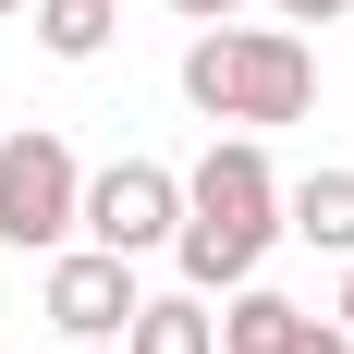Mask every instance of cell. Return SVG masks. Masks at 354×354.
Masks as SVG:
<instances>
[{"label":"cell","mask_w":354,"mask_h":354,"mask_svg":"<svg viewBox=\"0 0 354 354\" xmlns=\"http://www.w3.org/2000/svg\"><path fill=\"white\" fill-rule=\"evenodd\" d=\"M269 245H281V171H269L257 135H220L208 159L183 171V220H171L183 293H245Z\"/></svg>","instance_id":"cell-1"},{"label":"cell","mask_w":354,"mask_h":354,"mask_svg":"<svg viewBox=\"0 0 354 354\" xmlns=\"http://www.w3.org/2000/svg\"><path fill=\"white\" fill-rule=\"evenodd\" d=\"M183 98L208 110V122H306V98H318V49L293 25H196V49H183Z\"/></svg>","instance_id":"cell-2"},{"label":"cell","mask_w":354,"mask_h":354,"mask_svg":"<svg viewBox=\"0 0 354 354\" xmlns=\"http://www.w3.org/2000/svg\"><path fill=\"white\" fill-rule=\"evenodd\" d=\"M73 208H86V171H73L62 135H12L0 147V245L12 257H62Z\"/></svg>","instance_id":"cell-3"},{"label":"cell","mask_w":354,"mask_h":354,"mask_svg":"<svg viewBox=\"0 0 354 354\" xmlns=\"http://www.w3.org/2000/svg\"><path fill=\"white\" fill-rule=\"evenodd\" d=\"M171 220H183V171H159V159H110V171H86L73 232L110 245V257H147V245H171Z\"/></svg>","instance_id":"cell-4"},{"label":"cell","mask_w":354,"mask_h":354,"mask_svg":"<svg viewBox=\"0 0 354 354\" xmlns=\"http://www.w3.org/2000/svg\"><path fill=\"white\" fill-rule=\"evenodd\" d=\"M135 306H147L135 257H110V245H62L49 257V330H62V342H122Z\"/></svg>","instance_id":"cell-5"},{"label":"cell","mask_w":354,"mask_h":354,"mask_svg":"<svg viewBox=\"0 0 354 354\" xmlns=\"http://www.w3.org/2000/svg\"><path fill=\"white\" fill-rule=\"evenodd\" d=\"M306 342H318V318H306L293 293H269V281H245L220 306V354H306Z\"/></svg>","instance_id":"cell-6"},{"label":"cell","mask_w":354,"mask_h":354,"mask_svg":"<svg viewBox=\"0 0 354 354\" xmlns=\"http://www.w3.org/2000/svg\"><path fill=\"white\" fill-rule=\"evenodd\" d=\"M122 354H220L208 293H147L135 318H122Z\"/></svg>","instance_id":"cell-7"},{"label":"cell","mask_w":354,"mask_h":354,"mask_svg":"<svg viewBox=\"0 0 354 354\" xmlns=\"http://www.w3.org/2000/svg\"><path fill=\"white\" fill-rule=\"evenodd\" d=\"M281 232H306L318 257H354V171H306L281 196Z\"/></svg>","instance_id":"cell-8"},{"label":"cell","mask_w":354,"mask_h":354,"mask_svg":"<svg viewBox=\"0 0 354 354\" xmlns=\"http://www.w3.org/2000/svg\"><path fill=\"white\" fill-rule=\"evenodd\" d=\"M110 25H122V0H37V49L49 62H98Z\"/></svg>","instance_id":"cell-9"},{"label":"cell","mask_w":354,"mask_h":354,"mask_svg":"<svg viewBox=\"0 0 354 354\" xmlns=\"http://www.w3.org/2000/svg\"><path fill=\"white\" fill-rule=\"evenodd\" d=\"M269 12H281V25H342L354 0H269Z\"/></svg>","instance_id":"cell-10"},{"label":"cell","mask_w":354,"mask_h":354,"mask_svg":"<svg viewBox=\"0 0 354 354\" xmlns=\"http://www.w3.org/2000/svg\"><path fill=\"white\" fill-rule=\"evenodd\" d=\"M183 25H232V12H245V0H171Z\"/></svg>","instance_id":"cell-11"},{"label":"cell","mask_w":354,"mask_h":354,"mask_svg":"<svg viewBox=\"0 0 354 354\" xmlns=\"http://www.w3.org/2000/svg\"><path fill=\"white\" fill-rule=\"evenodd\" d=\"M330 330H342V342H354V269H342V306H330Z\"/></svg>","instance_id":"cell-12"},{"label":"cell","mask_w":354,"mask_h":354,"mask_svg":"<svg viewBox=\"0 0 354 354\" xmlns=\"http://www.w3.org/2000/svg\"><path fill=\"white\" fill-rule=\"evenodd\" d=\"M306 354H354V342H342V330H330V318H318V342H306Z\"/></svg>","instance_id":"cell-13"},{"label":"cell","mask_w":354,"mask_h":354,"mask_svg":"<svg viewBox=\"0 0 354 354\" xmlns=\"http://www.w3.org/2000/svg\"><path fill=\"white\" fill-rule=\"evenodd\" d=\"M73 354H110V342H73Z\"/></svg>","instance_id":"cell-14"},{"label":"cell","mask_w":354,"mask_h":354,"mask_svg":"<svg viewBox=\"0 0 354 354\" xmlns=\"http://www.w3.org/2000/svg\"><path fill=\"white\" fill-rule=\"evenodd\" d=\"M0 12H25V0H0Z\"/></svg>","instance_id":"cell-15"}]
</instances>
